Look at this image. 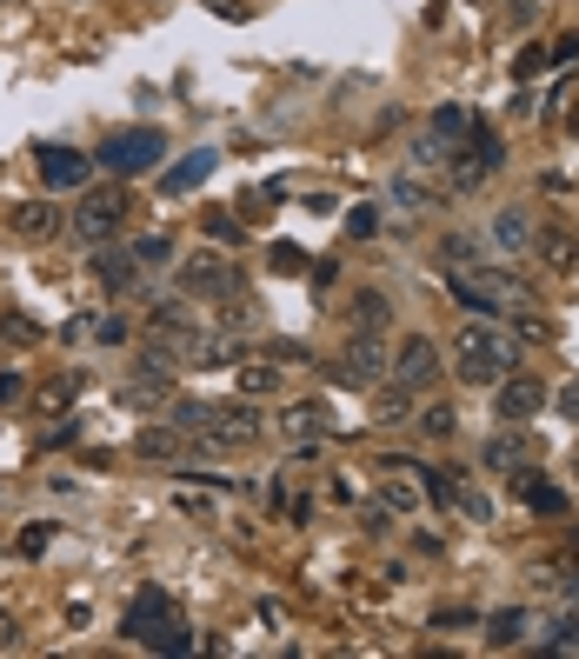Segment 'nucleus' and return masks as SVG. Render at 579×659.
<instances>
[{
    "label": "nucleus",
    "mask_w": 579,
    "mask_h": 659,
    "mask_svg": "<svg viewBox=\"0 0 579 659\" xmlns=\"http://www.w3.org/2000/svg\"><path fill=\"white\" fill-rule=\"evenodd\" d=\"M413 500H420V486H413V479H406V473H399V479H386V486H380V507H386V513H413Z\"/></svg>",
    "instance_id": "obj_31"
},
{
    "label": "nucleus",
    "mask_w": 579,
    "mask_h": 659,
    "mask_svg": "<svg viewBox=\"0 0 579 659\" xmlns=\"http://www.w3.org/2000/svg\"><path fill=\"white\" fill-rule=\"evenodd\" d=\"M94 280L107 287V293H134V280H140V261L127 254V246H94Z\"/></svg>",
    "instance_id": "obj_13"
},
{
    "label": "nucleus",
    "mask_w": 579,
    "mask_h": 659,
    "mask_svg": "<svg viewBox=\"0 0 579 659\" xmlns=\"http://www.w3.org/2000/svg\"><path fill=\"white\" fill-rule=\"evenodd\" d=\"M447 160H453V147H447L440 134H427L420 147H413V167H447Z\"/></svg>",
    "instance_id": "obj_34"
},
{
    "label": "nucleus",
    "mask_w": 579,
    "mask_h": 659,
    "mask_svg": "<svg viewBox=\"0 0 579 659\" xmlns=\"http://www.w3.org/2000/svg\"><path fill=\"white\" fill-rule=\"evenodd\" d=\"M559 414H572V420H579V386H566V393H559Z\"/></svg>",
    "instance_id": "obj_46"
},
{
    "label": "nucleus",
    "mask_w": 579,
    "mask_h": 659,
    "mask_svg": "<svg viewBox=\"0 0 579 659\" xmlns=\"http://www.w3.org/2000/svg\"><path fill=\"white\" fill-rule=\"evenodd\" d=\"M181 287H187L194 300H233V293H240V267L220 261V254H213V240H207V254L181 261Z\"/></svg>",
    "instance_id": "obj_4"
},
{
    "label": "nucleus",
    "mask_w": 579,
    "mask_h": 659,
    "mask_svg": "<svg viewBox=\"0 0 579 659\" xmlns=\"http://www.w3.org/2000/svg\"><path fill=\"white\" fill-rule=\"evenodd\" d=\"M280 433H287L293 447H313V440L326 433V414H320V406H287V420H280Z\"/></svg>",
    "instance_id": "obj_21"
},
{
    "label": "nucleus",
    "mask_w": 579,
    "mask_h": 659,
    "mask_svg": "<svg viewBox=\"0 0 579 659\" xmlns=\"http://www.w3.org/2000/svg\"><path fill=\"white\" fill-rule=\"evenodd\" d=\"M300 267H306V254H300L293 240H280V246H274V274H300Z\"/></svg>",
    "instance_id": "obj_39"
},
{
    "label": "nucleus",
    "mask_w": 579,
    "mask_h": 659,
    "mask_svg": "<svg viewBox=\"0 0 579 659\" xmlns=\"http://www.w3.org/2000/svg\"><path fill=\"white\" fill-rule=\"evenodd\" d=\"M493 246H500V254H533V220L520 207H500L493 213Z\"/></svg>",
    "instance_id": "obj_16"
},
{
    "label": "nucleus",
    "mask_w": 579,
    "mask_h": 659,
    "mask_svg": "<svg viewBox=\"0 0 579 659\" xmlns=\"http://www.w3.org/2000/svg\"><path fill=\"white\" fill-rule=\"evenodd\" d=\"M553 60H579V34H559L553 41Z\"/></svg>",
    "instance_id": "obj_45"
},
{
    "label": "nucleus",
    "mask_w": 579,
    "mask_h": 659,
    "mask_svg": "<svg viewBox=\"0 0 579 659\" xmlns=\"http://www.w3.org/2000/svg\"><path fill=\"white\" fill-rule=\"evenodd\" d=\"M386 320H393L386 293H360L354 300V334H386Z\"/></svg>",
    "instance_id": "obj_26"
},
{
    "label": "nucleus",
    "mask_w": 579,
    "mask_h": 659,
    "mask_svg": "<svg viewBox=\"0 0 579 659\" xmlns=\"http://www.w3.org/2000/svg\"><path fill=\"white\" fill-rule=\"evenodd\" d=\"M347 233H354V240H373V233H380V207H354V213H347Z\"/></svg>",
    "instance_id": "obj_37"
},
{
    "label": "nucleus",
    "mask_w": 579,
    "mask_h": 659,
    "mask_svg": "<svg viewBox=\"0 0 579 659\" xmlns=\"http://www.w3.org/2000/svg\"><path fill=\"white\" fill-rule=\"evenodd\" d=\"M413 427H420L427 440H453V433H460V414H453L447 400H433V406H420V414H413Z\"/></svg>",
    "instance_id": "obj_24"
},
{
    "label": "nucleus",
    "mask_w": 579,
    "mask_h": 659,
    "mask_svg": "<svg viewBox=\"0 0 579 659\" xmlns=\"http://www.w3.org/2000/svg\"><path fill=\"white\" fill-rule=\"evenodd\" d=\"M393 207H406V213H427V207H440V194H433V181H420V174H393Z\"/></svg>",
    "instance_id": "obj_20"
},
{
    "label": "nucleus",
    "mask_w": 579,
    "mask_h": 659,
    "mask_svg": "<svg viewBox=\"0 0 579 659\" xmlns=\"http://www.w3.org/2000/svg\"><path fill=\"white\" fill-rule=\"evenodd\" d=\"M493 400H500V420L520 427V420H533L540 406H546V386H540L533 373H507L500 386H493Z\"/></svg>",
    "instance_id": "obj_10"
},
{
    "label": "nucleus",
    "mask_w": 579,
    "mask_h": 659,
    "mask_svg": "<svg viewBox=\"0 0 579 659\" xmlns=\"http://www.w3.org/2000/svg\"><path fill=\"white\" fill-rule=\"evenodd\" d=\"M440 261H447L453 274H473V267H479V240H473V233H447V240H440Z\"/></svg>",
    "instance_id": "obj_28"
},
{
    "label": "nucleus",
    "mask_w": 579,
    "mask_h": 659,
    "mask_svg": "<svg viewBox=\"0 0 579 659\" xmlns=\"http://www.w3.org/2000/svg\"><path fill=\"white\" fill-rule=\"evenodd\" d=\"M167 620H174V606H167V593H160V587H140V593H134V606L120 613V633H127L134 646H153V633H160V626H167Z\"/></svg>",
    "instance_id": "obj_8"
},
{
    "label": "nucleus",
    "mask_w": 579,
    "mask_h": 659,
    "mask_svg": "<svg viewBox=\"0 0 579 659\" xmlns=\"http://www.w3.org/2000/svg\"><path fill=\"white\" fill-rule=\"evenodd\" d=\"M8 227H14L21 240H47V233H60V213H54L47 200H21V207L8 213Z\"/></svg>",
    "instance_id": "obj_18"
},
{
    "label": "nucleus",
    "mask_w": 579,
    "mask_h": 659,
    "mask_svg": "<svg viewBox=\"0 0 579 659\" xmlns=\"http://www.w3.org/2000/svg\"><path fill=\"white\" fill-rule=\"evenodd\" d=\"M546 646H566V652H579V620H559V626H553V639H546Z\"/></svg>",
    "instance_id": "obj_42"
},
{
    "label": "nucleus",
    "mask_w": 579,
    "mask_h": 659,
    "mask_svg": "<svg viewBox=\"0 0 579 659\" xmlns=\"http://www.w3.org/2000/svg\"><path fill=\"white\" fill-rule=\"evenodd\" d=\"M147 652H167V659H181V652H194V633H187L181 620H167V626L153 633V646H147Z\"/></svg>",
    "instance_id": "obj_30"
},
{
    "label": "nucleus",
    "mask_w": 579,
    "mask_h": 659,
    "mask_svg": "<svg viewBox=\"0 0 579 659\" xmlns=\"http://www.w3.org/2000/svg\"><path fill=\"white\" fill-rule=\"evenodd\" d=\"M134 453L140 460H181V427H140V440H134Z\"/></svg>",
    "instance_id": "obj_22"
},
{
    "label": "nucleus",
    "mask_w": 579,
    "mask_h": 659,
    "mask_svg": "<svg viewBox=\"0 0 579 659\" xmlns=\"http://www.w3.org/2000/svg\"><path fill=\"white\" fill-rule=\"evenodd\" d=\"M127 207H134V200H127L120 187H107V194H88V200L73 207V233L101 246V240H114V233L127 227Z\"/></svg>",
    "instance_id": "obj_6"
},
{
    "label": "nucleus",
    "mask_w": 579,
    "mask_h": 659,
    "mask_svg": "<svg viewBox=\"0 0 579 659\" xmlns=\"http://www.w3.org/2000/svg\"><path fill=\"white\" fill-rule=\"evenodd\" d=\"M207 174H213V153H187V160H174V167L160 174V194H194Z\"/></svg>",
    "instance_id": "obj_19"
},
{
    "label": "nucleus",
    "mask_w": 579,
    "mask_h": 659,
    "mask_svg": "<svg viewBox=\"0 0 579 659\" xmlns=\"http://www.w3.org/2000/svg\"><path fill=\"white\" fill-rule=\"evenodd\" d=\"M207 453H246V447H260V414L246 400H233V406H207V420H200V433H194Z\"/></svg>",
    "instance_id": "obj_3"
},
{
    "label": "nucleus",
    "mask_w": 579,
    "mask_h": 659,
    "mask_svg": "<svg viewBox=\"0 0 579 659\" xmlns=\"http://www.w3.org/2000/svg\"><path fill=\"white\" fill-rule=\"evenodd\" d=\"M533 246H540V261H546L553 274H579V233L546 227V233H533Z\"/></svg>",
    "instance_id": "obj_15"
},
{
    "label": "nucleus",
    "mask_w": 579,
    "mask_h": 659,
    "mask_svg": "<svg viewBox=\"0 0 579 659\" xmlns=\"http://www.w3.org/2000/svg\"><path fill=\"white\" fill-rule=\"evenodd\" d=\"M433 134H440L447 147H460V140L473 134V120H466V107H440V114H433Z\"/></svg>",
    "instance_id": "obj_32"
},
{
    "label": "nucleus",
    "mask_w": 579,
    "mask_h": 659,
    "mask_svg": "<svg viewBox=\"0 0 579 659\" xmlns=\"http://www.w3.org/2000/svg\"><path fill=\"white\" fill-rule=\"evenodd\" d=\"M479 460H486L493 473H513V466H533V440L507 427V433H493V440L479 447Z\"/></svg>",
    "instance_id": "obj_14"
},
{
    "label": "nucleus",
    "mask_w": 579,
    "mask_h": 659,
    "mask_svg": "<svg viewBox=\"0 0 579 659\" xmlns=\"http://www.w3.org/2000/svg\"><path fill=\"white\" fill-rule=\"evenodd\" d=\"M334 373H340L347 386H367V393H373V386H380V380L393 373V354L380 347V334H354V340L340 347V360H334Z\"/></svg>",
    "instance_id": "obj_5"
},
{
    "label": "nucleus",
    "mask_w": 579,
    "mask_h": 659,
    "mask_svg": "<svg viewBox=\"0 0 579 659\" xmlns=\"http://www.w3.org/2000/svg\"><path fill=\"white\" fill-rule=\"evenodd\" d=\"M520 500H526L533 513H546V520H553V513H566V493H559V486H546V479H520Z\"/></svg>",
    "instance_id": "obj_29"
},
{
    "label": "nucleus",
    "mask_w": 579,
    "mask_h": 659,
    "mask_svg": "<svg viewBox=\"0 0 579 659\" xmlns=\"http://www.w3.org/2000/svg\"><path fill=\"white\" fill-rule=\"evenodd\" d=\"M40 181H47L54 194H80V187L94 181V160L73 153V147H40Z\"/></svg>",
    "instance_id": "obj_9"
},
{
    "label": "nucleus",
    "mask_w": 579,
    "mask_h": 659,
    "mask_svg": "<svg viewBox=\"0 0 579 659\" xmlns=\"http://www.w3.org/2000/svg\"><path fill=\"white\" fill-rule=\"evenodd\" d=\"M267 360H287V367H300V360H306V347H293V340H267Z\"/></svg>",
    "instance_id": "obj_40"
},
{
    "label": "nucleus",
    "mask_w": 579,
    "mask_h": 659,
    "mask_svg": "<svg viewBox=\"0 0 579 659\" xmlns=\"http://www.w3.org/2000/svg\"><path fill=\"white\" fill-rule=\"evenodd\" d=\"M500 160H507L500 134H473V140H466V160L453 167V187H479L486 174H500Z\"/></svg>",
    "instance_id": "obj_11"
},
{
    "label": "nucleus",
    "mask_w": 579,
    "mask_h": 659,
    "mask_svg": "<svg viewBox=\"0 0 579 659\" xmlns=\"http://www.w3.org/2000/svg\"><path fill=\"white\" fill-rule=\"evenodd\" d=\"M88 334H94L101 347H120V340H127V320H120V313H107V320H94V326H88Z\"/></svg>",
    "instance_id": "obj_35"
},
{
    "label": "nucleus",
    "mask_w": 579,
    "mask_h": 659,
    "mask_svg": "<svg viewBox=\"0 0 579 659\" xmlns=\"http://www.w3.org/2000/svg\"><path fill=\"white\" fill-rule=\"evenodd\" d=\"M127 254H134L140 267H174V261H181V246H174V233H140Z\"/></svg>",
    "instance_id": "obj_23"
},
{
    "label": "nucleus",
    "mask_w": 579,
    "mask_h": 659,
    "mask_svg": "<svg viewBox=\"0 0 579 659\" xmlns=\"http://www.w3.org/2000/svg\"><path fill=\"white\" fill-rule=\"evenodd\" d=\"M513 367H520V340L500 334L493 320H473V326H460V334H453V373L466 386H500Z\"/></svg>",
    "instance_id": "obj_1"
},
{
    "label": "nucleus",
    "mask_w": 579,
    "mask_h": 659,
    "mask_svg": "<svg viewBox=\"0 0 579 659\" xmlns=\"http://www.w3.org/2000/svg\"><path fill=\"white\" fill-rule=\"evenodd\" d=\"M440 373H447V367H440V347H433L427 334H406V340H399V354H393V380H399V386L427 393Z\"/></svg>",
    "instance_id": "obj_7"
},
{
    "label": "nucleus",
    "mask_w": 579,
    "mask_h": 659,
    "mask_svg": "<svg viewBox=\"0 0 579 659\" xmlns=\"http://www.w3.org/2000/svg\"><path fill=\"white\" fill-rule=\"evenodd\" d=\"M187 360H194V367H233V360H240V340L227 334V326H213V334H194Z\"/></svg>",
    "instance_id": "obj_17"
},
{
    "label": "nucleus",
    "mask_w": 579,
    "mask_h": 659,
    "mask_svg": "<svg viewBox=\"0 0 579 659\" xmlns=\"http://www.w3.org/2000/svg\"><path fill=\"white\" fill-rule=\"evenodd\" d=\"M21 646V626H14V613H0V652H14Z\"/></svg>",
    "instance_id": "obj_44"
},
{
    "label": "nucleus",
    "mask_w": 579,
    "mask_h": 659,
    "mask_svg": "<svg viewBox=\"0 0 579 659\" xmlns=\"http://www.w3.org/2000/svg\"><path fill=\"white\" fill-rule=\"evenodd\" d=\"M21 393H27V380H21V373H0V406H14Z\"/></svg>",
    "instance_id": "obj_43"
},
{
    "label": "nucleus",
    "mask_w": 579,
    "mask_h": 659,
    "mask_svg": "<svg viewBox=\"0 0 579 659\" xmlns=\"http://www.w3.org/2000/svg\"><path fill=\"white\" fill-rule=\"evenodd\" d=\"M21 553H27V559H40V553H47V527H40V520L21 533Z\"/></svg>",
    "instance_id": "obj_41"
},
{
    "label": "nucleus",
    "mask_w": 579,
    "mask_h": 659,
    "mask_svg": "<svg viewBox=\"0 0 579 659\" xmlns=\"http://www.w3.org/2000/svg\"><path fill=\"white\" fill-rule=\"evenodd\" d=\"M207 240L233 246V240H240V220H233V213H207Z\"/></svg>",
    "instance_id": "obj_38"
},
{
    "label": "nucleus",
    "mask_w": 579,
    "mask_h": 659,
    "mask_svg": "<svg viewBox=\"0 0 579 659\" xmlns=\"http://www.w3.org/2000/svg\"><path fill=\"white\" fill-rule=\"evenodd\" d=\"M413 414H420V393L399 386L393 373L373 386V427H413Z\"/></svg>",
    "instance_id": "obj_12"
},
{
    "label": "nucleus",
    "mask_w": 579,
    "mask_h": 659,
    "mask_svg": "<svg viewBox=\"0 0 579 659\" xmlns=\"http://www.w3.org/2000/svg\"><path fill=\"white\" fill-rule=\"evenodd\" d=\"M0 334H8L14 347H34V340H40V326H34L27 313H0Z\"/></svg>",
    "instance_id": "obj_33"
},
{
    "label": "nucleus",
    "mask_w": 579,
    "mask_h": 659,
    "mask_svg": "<svg viewBox=\"0 0 579 659\" xmlns=\"http://www.w3.org/2000/svg\"><path fill=\"white\" fill-rule=\"evenodd\" d=\"M160 153H167V134H160V127H114L107 147H101V167L120 174V181H134V174L160 167Z\"/></svg>",
    "instance_id": "obj_2"
},
{
    "label": "nucleus",
    "mask_w": 579,
    "mask_h": 659,
    "mask_svg": "<svg viewBox=\"0 0 579 659\" xmlns=\"http://www.w3.org/2000/svg\"><path fill=\"white\" fill-rule=\"evenodd\" d=\"M546 67H553V47H526V54L513 60V73H520V80H533V73H546Z\"/></svg>",
    "instance_id": "obj_36"
},
{
    "label": "nucleus",
    "mask_w": 579,
    "mask_h": 659,
    "mask_svg": "<svg viewBox=\"0 0 579 659\" xmlns=\"http://www.w3.org/2000/svg\"><path fill=\"white\" fill-rule=\"evenodd\" d=\"M274 386H280V367H274L267 354L240 367V400H260V393H274Z\"/></svg>",
    "instance_id": "obj_25"
},
{
    "label": "nucleus",
    "mask_w": 579,
    "mask_h": 659,
    "mask_svg": "<svg viewBox=\"0 0 579 659\" xmlns=\"http://www.w3.org/2000/svg\"><path fill=\"white\" fill-rule=\"evenodd\" d=\"M526 639V606H507L486 620V646H520Z\"/></svg>",
    "instance_id": "obj_27"
}]
</instances>
